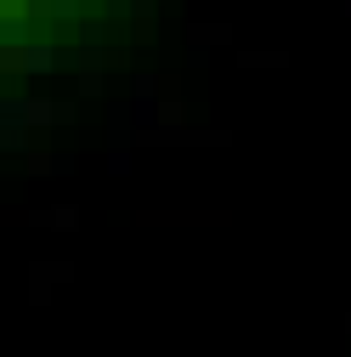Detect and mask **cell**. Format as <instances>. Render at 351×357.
Returning a JSON list of instances; mask_svg holds the SVG:
<instances>
[{
    "mask_svg": "<svg viewBox=\"0 0 351 357\" xmlns=\"http://www.w3.org/2000/svg\"><path fill=\"white\" fill-rule=\"evenodd\" d=\"M29 40V29H23V17H0V46H23ZM29 52V46H23Z\"/></svg>",
    "mask_w": 351,
    "mask_h": 357,
    "instance_id": "3",
    "label": "cell"
},
{
    "mask_svg": "<svg viewBox=\"0 0 351 357\" xmlns=\"http://www.w3.org/2000/svg\"><path fill=\"white\" fill-rule=\"evenodd\" d=\"M340 12H345V17H351V0H340Z\"/></svg>",
    "mask_w": 351,
    "mask_h": 357,
    "instance_id": "6",
    "label": "cell"
},
{
    "mask_svg": "<svg viewBox=\"0 0 351 357\" xmlns=\"http://www.w3.org/2000/svg\"><path fill=\"white\" fill-rule=\"evenodd\" d=\"M46 119H57V108L52 102H0V125H46Z\"/></svg>",
    "mask_w": 351,
    "mask_h": 357,
    "instance_id": "1",
    "label": "cell"
},
{
    "mask_svg": "<svg viewBox=\"0 0 351 357\" xmlns=\"http://www.w3.org/2000/svg\"><path fill=\"white\" fill-rule=\"evenodd\" d=\"M0 148L17 153V148H23V130H17V125H0Z\"/></svg>",
    "mask_w": 351,
    "mask_h": 357,
    "instance_id": "4",
    "label": "cell"
},
{
    "mask_svg": "<svg viewBox=\"0 0 351 357\" xmlns=\"http://www.w3.org/2000/svg\"><path fill=\"white\" fill-rule=\"evenodd\" d=\"M108 170H114V176H125V170H130V153H125V148H114V153H108Z\"/></svg>",
    "mask_w": 351,
    "mask_h": 357,
    "instance_id": "5",
    "label": "cell"
},
{
    "mask_svg": "<svg viewBox=\"0 0 351 357\" xmlns=\"http://www.w3.org/2000/svg\"><path fill=\"white\" fill-rule=\"evenodd\" d=\"M57 68V52L52 46H29L23 52V74H52Z\"/></svg>",
    "mask_w": 351,
    "mask_h": 357,
    "instance_id": "2",
    "label": "cell"
}]
</instances>
